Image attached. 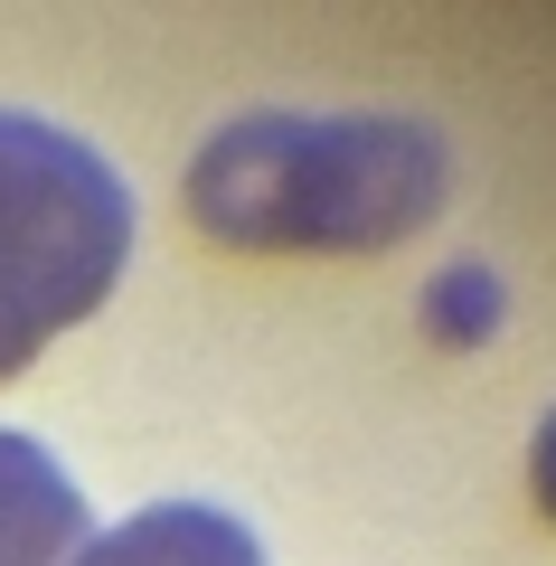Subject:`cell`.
<instances>
[{"mask_svg":"<svg viewBox=\"0 0 556 566\" xmlns=\"http://www.w3.org/2000/svg\"><path fill=\"white\" fill-rule=\"evenodd\" d=\"M528 482H537V510L556 520V416L537 424V444H528Z\"/></svg>","mask_w":556,"mask_h":566,"instance_id":"cell-5","label":"cell"},{"mask_svg":"<svg viewBox=\"0 0 556 566\" xmlns=\"http://www.w3.org/2000/svg\"><path fill=\"white\" fill-rule=\"evenodd\" d=\"M76 547H85L76 482L48 463V444L0 424V566H76Z\"/></svg>","mask_w":556,"mask_h":566,"instance_id":"cell-3","label":"cell"},{"mask_svg":"<svg viewBox=\"0 0 556 566\" xmlns=\"http://www.w3.org/2000/svg\"><path fill=\"white\" fill-rule=\"evenodd\" d=\"M133 255V199L76 133L0 114V378L95 322Z\"/></svg>","mask_w":556,"mask_h":566,"instance_id":"cell-2","label":"cell"},{"mask_svg":"<svg viewBox=\"0 0 556 566\" xmlns=\"http://www.w3.org/2000/svg\"><path fill=\"white\" fill-rule=\"evenodd\" d=\"M76 566H264V547L245 538V520H227L208 501H160L141 520L85 538Z\"/></svg>","mask_w":556,"mask_h":566,"instance_id":"cell-4","label":"cell"},{"mask_svg":"<svg viewBox=\"0 0 556 566\" xmlns=\"http://www.w3.org/2000/svg\"><path fill=\"white\" fill-rule=\"evenodd\" d=\"M443 142L424 123H312V114H245L189 161V218L245 255H368L434 227Z\"/></svg>","mask_w":556,"mask_h":566,"instance_id":"cell-1","label":"cell"}]
</instances>
